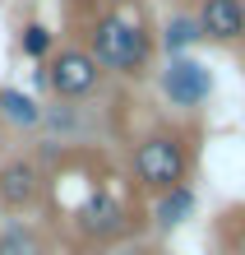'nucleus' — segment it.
I'll return each instance as SVG.
<instances>
[{
	"mask_svg": "<svg viewBox=\"0 0 245 255\" xmlns=\"http://www.w3.org/2000/svg\"><path fill=\"white\" fill-rule=\"evenodd\" d=\"M83 47L93 51L102 74L116 79H144L153 70V33L134 5H102L83 19Z\"/></svg>",
	"mask_w": 245,
	"mask_h": 255,
	"instance_id": "f03ea898",
	"label": "nucleus"
},
{
	"mask_svg": "<svg viewBox=\"0 0 245 255\" xmlns=\"http://www.w3.org/2000/svg\"><path fill=\"white\" fill-rule=\"evenodd\" d=\"M60 242L47 223H28V218H5L0 223V255H56Z\"/></svg>",
	"mask_w": 245,
	"mask_h": 255,
	"instance_id": "1a4fd4ad",
	"label": "nucleus"
},
{
	"mask_svg": "<svg viewBox=\"0 0 245 255\" xmlns=\"http://www.w3.org/2000/svg\"><path fill=\"white\" fill-rule=\"evenodd\" d=\"M158 84H162V98L171 102V107H180V112L204 107L208 93H213V74H208V65L190 61V56H171V61H166V70L158 74Z\"/></svg>",
	"mask_w": 245,
	"mask_h": 255,
	"instance_id": "423d86ee",
	"label": "nucleus"
},
{
	"mask_svg": "<svg viewBox=\"0 0 245 255\" xmlns=\"http://www.w3.org/2000/svg\"><path fill=\"white\" fill-rule=\"evenodd\" d=\"M47 204V172L33 153H5L0 158V209L9 218H28Z\"/></svg>",
	"mask_w": 245,
	"mask_h": 255,
	"instance_id": "39448f33",
	"label": "nucleus"
},
{
	"mask_svg": "<svg viewBox=\"0 0 245 255\" xmlns=\"http://www.w3.org/2000/svg\"><path fill=\"white\" fill-rule=\"evenodd\" d=\"M37 70H42V88H47L51 98H60V102H88V98H97V88L106 79L102 65L93 61V51H88L83 42L56 47Z\"/></svg>",
	"mask_w": 245,
	"mask_h": 255,
	"instance_id": "20e7f679",
	"label": "nucleus"
},
{
	"mask_svg": "<svg viewBox=\"0 0 245 255\" xmlns=\"http://www.w3.org/2000/svg\"><path fill=\"white\" fill-rule=\"evenodd\" d=\"M190 214H194V190H190V181H185V186H176V190L153 195V228H158V232L180 228Z\"/></svg>",
	"mask_w": 245,
	"mask_h": 255,
	"instance_id": "9d476101",
	"label": "nucleus"
},
{
	"mask_svg": "<svg viewBox=\"0 0 245 255\" xmlns=\"http://www.w3.org/2000/svg\"><path fill=\"white\" fill-rule=\"evenodd\" d=\"M199 37L241 42L245 37V0H199Z\"/></svg>",
	"mask_w": 245,
	"mask_h": 255,
	"instance_id": "6e6552de",
	"label": "nucleus"
},
{
	"mask_svg": "<svg viewBox=\"0 0 245 255\" xmlns=\"http://www.w3.org/2000/svg\"><path fill=\"white\" fill-rule=\"evenodd\" d=\"M102 5H134V0H102Z\"/></svg>",
	"mask_w": 245,
	"mask_h": 255,
	"instance_id": "dca6fc26",
	"label": "nucleus"
},
{
	"mask_svg": "<svg viewBox=\"0 0 245 255\" xmlns=\"http://www.w3.org/2000/svg\"><path fill=\"white\" fill-rule=\"evenodd\" d=\"M19 47H23V56H28V61H37V65H42V61H47V56L56 51V33H51L47 23H37V19H33V23H23Z\"/></svg>",
	"mask_w": 245,
	"mask_h": 255,
	"instance_id": "ddd939ff",
	"label": "nucleus"
},
{
	"mask_svg": "<svg viewBox=\"0 0 245 255\" xmlns=\"http://www.w3.org/2000/svg\"><path fill=\"white\" fill-rule=\"evenodd\" d=\"M5 153H9V130L0 126V158H5Z\"/></svg>",
	"mask_w": 245,
	"mask_h": 255,
	"instance_id": "2eb2a0df",
	"label": "nucleus"
},
{
	"mask_svg": "<svg viewBox=\"0 0 245 255\" xmlns=\"http://www.w3.org/2000/svg\"><path fill=\"white\" fill-rule=\"evenodd\" d=\"M194 144L180 126H153L130 144V181L139 195H162L190 181Z\"/></svg>",
	"mask_w": 245,
	"mask_h": 255,
	"instance_id": "7ed1b4c3",
	"label": "nucleus"
},
{
	"mask_svg": "<svg viewBox=\"0 0 245 255\" xmlns=\"http://www.w3.org/2000/svg\"><path fill=\"white\" fill-rule=\"evenodd\" d=\"M0 126L5 130H37L42 126V107L19 88H0Z\"/></svg>",
	"mask_w": 245,
	"mask_h": 255,
	"instance_id": "9b49d317",
	"label": "nucleus"
},
{
	"mask_svg": "<svg viewBox=\"0 0 245 255\" xmlns=\"http://www.w3.org/2000/svg\"><path fill=\"white\" fill-rule=\"evenodd\" d=\"M139 223H144V214L134 209V200L125 190L111 186L106 176H88L79 200L56 218L51 232H56V242L65 232L74 251H120V246H130Z\"/></svg>",
	"mask_w": 245,
	"mask_h": 255,
	"instance_id": "f257e3e1",
	"label": "nucleus"
},
{
	"mask_svg": "<svg viewBox=\"0 0 245 255\" xmlns=\"http://www.w3.org/2000/svg\"><path fill=\"white\" fill-rule=\"evenodd\" d=\"M241 255H245V251H241Z\"/></svg>",
	"mask_w": 245,
	"mask_h": 255,
	"instance_id": "f3484780",
	"label": "nucleus"
},
{
	"mask_svg": "<svg viewBox=\"0 0 245 255\" xmlns=\"http://www.w3.org/2000/svg\"><path fill=\"white\" fill-rule=\"evenodd\" d=\"M42 130L51 134V139H60L65 148L74 144H93L97 139V107H88V102H60L51 98L47 107H42Z\"/></svg>",
	"mask_w": 245,
	"mask_h": 255,
	"instance_id": "0eeeda50",
	"label": "nucleus"
},
{
	"mask_svg": "<svg viewBox=\"0 0 245 255\" xmlns=\"http://www.w3.org/2000/svg\"><path fill=\"white\" fill-rule=\"evenodd\" d=\"M194 42H199V19L194 14H171L162 28V47L171 56H185V47H194Z\"/></svg>",
	"mask_w": 245,
	"mask_h": 255,
	"instance_id": "f8f14e48",
	"label": "nucleus"
},
{
	"mask_svg": "<svg viewBox=\"0 0 245 255\" xmlns=\"http://www.w3.org/2000/svg\"><path fill=\"white\" fill-rule=\"evenodd\" d=\"M120 255H162L158 246H120Z\"/></svg>",
	"mask_w": 245,
	"mask_h": 255,
	"instance_id": "4468645a",
	"label": "nucleus"
}]
</instances>
